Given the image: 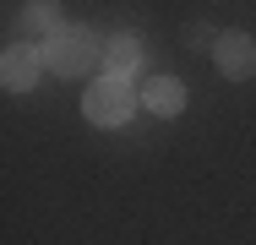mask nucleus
Listing matches in <instances>:
<instances>
[{
    "instance_id": "nucleus-4",
    "label": "nucleus",
    "mask_w": 256,
    "mask_h": 245,
    "mask_svg": "<svg viewBox=\"0 0 256 245\" xmlns=\"http://www.w3.org/2000/svg\"><path fill=\"white\" fill-rule=\"evenodd\" d=\"M44 71H50V60H44V49H38V44H11V49H6V60H0V82H6L11 93H28Z\"/></svg>"
},
{
    "instance_id": "nucleus-3",
    "label": "nucleus",
    "mask_w": 256,
    "mask_h": 245,
    "mask_svg": "<svg viewBox=\"0 0 256 245\" xmlns=\"http://www.w3.org/2000/svg\"><path fill=\"white\" fill-rule=\"evenodd\" d=\"M212 60H218V71L229 82H246V76H256V38L251 33H218L212 38Z\"/></svg>"
},
{
    "instance_id": "nucleus-2",
    "label": "nucleus",
    "mask_w": 256,
    "mask_h": 245,
    "mask_svg": "<svg viewBox=\"0 0 256 245\" xmlns=\"http://www.w3.org/2000/svg\"><path fill=\"white\" fill-rule=\"evenodd\" d=\"M136 104H142V93H136L126 76H98V82L88 88V98H82V114H88L93 126H126V120L136 114Z\"/></svg>"
},
{
    "instance_id": "nucleus-7",
    "label": "nucleus",
    "mask_w": 256,
    "mask_h": 245,
    "mask_svg": "<svg viewBox=\"0 0 256 245\" xmlns=\"http://www.w3.org/2000/svg\"><path fill=\"white\" fill-rule=\"evenodd\" d=\"M22 28H28V33H44V38L60 33V28H66V22H60V6H54V0H28V6H22Z\"/></svg>"
},
{
    "instance_id": "nucleus-6",
    "label": "nucleus",
    "mask_w": 256,
    "mask_h": 245,
    "mask_svg": "<svg viewBox=\"0 0 256 245\" xmlns=\"http://www.w3.org/2000/svg\"><path fill=\"white\" fill-rule=\"evenodd\" d=\"M104 66H109V76H126V82H131V71L142 66V44H136L131 33L109 38V44H104Z\"/></svg>"
},
{
    "instance_id": "nucleus-8",
    "label": "nucleus",
    "mask_w": 256,
    "mask_h": 245,
    "mask_svg": "<svg viewBox=\"0 0 256 245\" xmlns=\"http://www.w3.org/2000/svg\"><path fill=\"white\" fill-rule=\"evenodd\" d=\"M207 38H212V33H207L202 22H196V28H191V33H186V44H191V49H202V44H207Z\"/></svg>"
},
{
    "instance_id": "nucleus-5",
    "label": "nucleus",
    "mask_w": 256,
    "mask_h": 245,
    "mask_svg": "<svg viewBox=\"0 0 256 245\" xmlns=\"http://www.w3.org/2000/svg\"><path fill=\"white\" fill-rule=\"evenodd\" d=\"M142 104L164 114V120H174L180 109H186V82H174V76H153L148 88H142Z\"/></svg>"
},
{
    "instance_id": "nucleus-1",
    "label": "nucleus",
    "mask_w": 256,
    "mask_h": 245,
    "mask_svg": "<svg viewBox=\"0 0 256 245\" xmlns=\"http://www.w3.org/2000/svg\"><path fill=\"white\" fill-rule=\"evenodd\" d=\"M44 60H50L54 76H88V71H98L104 44H98L93 28H71V22H66L60 33L44 38Z\"/></svg>"
}]
</instances>
